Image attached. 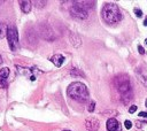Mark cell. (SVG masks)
<instances>
[{
  "label": "cell",
  "mask_w": 147,
  "mask_h": 131,
  "mask_svg": "<svg viewBox=\"0 0 147 131\" xmlns=\"http://www.w3.org/2000/svg\"><path fill=\"white\" fill-rule=\"evenodd\" d=\"M133 12H134V14H136L138 17H141V16H142V12H141L139 8H134Z\"/></svg>",
  "instance_id": "18"
},
{
  "label": "cell",
  "mask_w": 147,
  "mask_h": 131,
  "mask_svg": "<svg viewBox=\"0 0 147 131\" xmlns=\"http://www.w3.org/2000/svg\"><path fill=\"white\" fill-rule=\"evenodd\" d=\"M70 41H71V44L75 46V47H78V46H81V44H82V39H81V37L77 35V33H70Z\"/></svg>",
  "instance_id": "11"
},
{
  "label": "cell",
  "mask_w": 147,
  "mask_h": 131,
  "mask_svg": "<svg viewBox=\"0 0 147 131\" xmlns=\"http://www.w3.org/2000/svg\"><path fill=\"white\" fill-rule=\"evenodd\" d=\"M9 76V68H1L0 69V77L3 78H7Z\"/></svg>",
  "instance_id": "14"
},
{
  "label": "cell",
  "mask_w": 147,
  "mask_h": 131,
  "mask_svg": "<svg viewBox=\"0 0 147 131\" xmlns=\"http://www.w3.org/2000/svg\"><path fill=\"white\" fill-rule=\"evenodd\" d=\"M144 25H145V27H147V17H146V19H145V21H144Z\"/></svg>",
  "instance_id": "24"
},
{
  "label": "cell",
  "mask_w": 147,
  "mask_h": 131,
  "mask_svg": "<svg viewBox=\"0 0 147 131\" xmlns=\"http://www.w3.org/2000/svg\"><path fill=\"white\" fill-rule=\"evenodd\" d=\"M8 86V82L6 78L0 77V89H6Z\"/></svg>",
  "instance_id": "15"
},
{
  "label": "cell",
  "mask_w": 147,
  "mask_h": 131,
  "mask_svg": "<svg viewBox=\"0 0 147 131\" xmlns=\"http://www.w3.org/2000/svg\"><path fill=\"white\" fill-rule=\"evenodd\" d=\"M70 74H71V76H74V77H77V76H80V77H85L84 73L81 72L80 69H76V68L71 69V70H70Z\"/></svg>",
  "instance_id": "13"
},
{
  "label": "cell",
  "mask_w": 147,
  "mask_h": 131,
  "mask_svg": "<svg viewBox=\"0 0 147 131\" xmlns=\"http://www.w3.org/2000/svg\"><path fill=\"white\" fill-rule=\"evenodd\" d=\"M51 61L55 64V67H61V66L63 64V62H64V56L61 55V54H55L54 56H52Z\"/></svg>",
  "instance_id": "9"
},
{
  "label": "cell",
  "mask_w": 147,
  "mask_h": 131,
  "mask_svg": "<svg viewBox=\"0 0 147 131\" xmlns=\"http://www.w3.org/2000/svg\"><path fill=\"white\" fill-rule=\"evenodd\" d=\"M20 6H21V11L25 14L30 13L31 12V8H32V3L31 1H28V0H23V1H20Z\"/></svg>",
  "instance_id": "8"
},
{
  "label": "cell",
  "mask_w": 147,
  "mask_h": 131,
  "mask_svg": "<svg viewBox=\"0 0 147 131\" xmlns=\"http://www.w3.org/2000/svg\"><path fill=\"white\" fill-rule=\"evenodd\" d=\"M102 19L108 24H115L122 20V14L120 8L115 4H106L101 11Z\"/></svg>",
  "instance_id": "3"
},
{
  "label": "cell",
  "mask_w": 147,
  "mask_h": 131,
  "mask_svg": "<svg viewBox=\"0 0 147 131\" xmlns=\"http://www.w3.org/2000/svg\"><path fill=\"white\" fill-rule=\"evenodd\" d=\"M85 125H86L88 131H98L99 125H100V122L97 118L91 117V118H88L85 121Z\"/></svg>",
  "instance_id": "6"
},
{
  "label": "cell",
  "mask_w": 147,
  "mask_h": 131,
  "mask_svg": "<svg viewBox=\"0 0 147 131\" xmlns=\"http://www.w3.org/2000/svg\"><path fill=\"white\" fill-rule=\"evenodd\" d=\"M114 84H115V88L117 89V91L121 96L122 102L128 104L129 101H131V99L133 97V92H132V86H131L129 76L124 75V74L117 75L114 78Z\"/></svg>",
  "instance_id": "1"
},
{
  "label": "cell",
  "mask_w": 147,
  "mask_h": 131,
  "mask_svg": "<svg viewBox=\"0 0 147 131\" xmlns=\"http://www.w3.org/2000/svg\"><path fill=\"white\" fill-rule=\"evenodd\" d=\"M70 15L77 20H85V19H88L89 13L82 5L78 4V1H75L70 8Z\"/></svg>",
  "instance_id": "5"
},
{
  "label": "cell",
  "mask_w": 147,
  "mask_h": 131,
  "mask_svg": "<svg viewBox=\"0 0 147 131\" xmlns=\"http://www.w3.org/2000/svg\"><path fill=\"white\" fill-rule=\"evenodd\" d=\"M67 94L69 98L80 104H84L89 100V90L85 84L81 82H74L67 89Z\"/></svg>",
  "instance_id": "2"
},
{
  "label": "cell",
  "mask_w": 147,
  "mask_h": 131,
  "mask_svg": "<svg viewBox=\"0 0 147 131\" xmlns=\"http://www.w3.org/2000/svg\"><path fill=\"white\" fill-rule=\"evenodd\" d=\"M7 31H8V27L5 23H0V39H3L7 36Z\"/></svg>",
  "instance_id": "12"
},
{
  "label": "cell",
  "mask_w": 147,
  "mask_h": 131,
  "mask_svg": "<svg viewBox=\"0 0 147 131\" xmlns=\"http://www.w3.org/2000/svg\"><path fill=\"white\" fill-rule=\"evenodd\" d=\"M106 126H107L108 131H121L122 130V126H121L120 122L116 118H109L107 121Z\"/></svg>",
  "instance_id": "7"
},
{
  "label": "cell",
  "mask_w": 147,
  "mask_h": 131,
  "mask_svg": "<svg viewBox=\"0 0 147 131\" xmlns=\"http://www.w3.org/2000/svg\"><path fill=\"white\" fill-rule=\"evenodd\" d=\"M137 108H138V107H137L136 105H133V106H131V107L129 108V113H131V114H133V113H134V112L137 110Z\"/></svg>",
  "instance_id": "20"
},
{
  "label": "cell",
  "mask_w": 147,
  "mask_h": 131,
  "mask_svg": "<svg viewBox=\"0 0 147 131\" xmlns=\"http://www.w3.org/2000/svg\"><path fill=\"white\" fill-rule=\"evenodd\" d=\"M138 51H139V53H140V54H142V55H144V54H146L145 48H144L141 45H139V46H138Z\"/></svg>",
  "instance_id": "21"
},
{
  "label": "cell",
  "mask_w": 147,
  "mask_h": 131,
  "mask_svg": "<svg viewBox=\"0 0 147 131\" xmlns=\"http://www.w3.org/2000/svg\"><path fill=\"white\" fill-rule=\"evenodd\" d=\"M7 39H8V46L13 52H16L20 48V41H19V33L15 27H9L7 31Z\"/></svg>",
  "instance_id": "4"
},
{
  "label": "cell",
  "mask_w": 147,
  "mask_h": 131,
  "mask_svg": "<svg viewBox=\"0 0 147 131\" xmlns=\"http://www.w3.org/2000/svg\"><path fill=\"white\" fill-rule=\"evenodd\" d=\"M139 116L140 117H144V118H147V112H140L139 113Z\"/></svg>",
  "instance_id": "23"
},
{
  "label": "cell",
  "mask_w": 147,
  "mask_h": 131,
  "mask_svg": "<svg viewBox=\"0 0 147 131\" xmlns=\"http://www.w3.org/2000/svg\"><path fill=\"white\" fill-rule=\"evenodd\" d=\"M136 76L138 77V80H139L140 83H142L145 86H147V75L145 74L144 70L137 69V70H136Z\"/></svg>",
  "instance_id": "10"
},
{
  "label": "cell",
  "mask_w": 147,
  "mask_h": 131,
  "mask_svg": "<svg viewBox=\"0 0 147 131\" xmlns=\"http://www.w3.org/2000/svg\"><path fill=\"white\" fill-rule=\"evenodd\" d=\"M33 4L36 5V7H38V8H43L44 6H46V1H39V0H37V1H33Z\"/></svg>",
  "instance_id": "16"
},
{
  "label": "cell",
  "mask_w": 147,
  "mask_h": 131,
  "mask_svg": "<svg viewBox=\"0 0 147 131\" xmlns=\"http://www.w3.org/2000/svg\"><path fill=\"white\" fill-rule=\"evenodd\" d=\"M124 126H125L126 129H131V128H132V123H131L129 120H126V121L124 122Z\"/></svg>",
  "instance_id": "19"
},
{
  "label": "cell",
  "mask_w": 147,
  "mask_h": 131,
  "mask_svg": "<svg viewBox=\"0 0 147 131\" xmlns=\"http://www.w3.org/2000/svg\"><path fill=\"white\" fill-rule=\"evenodd\" d=\"M146 123L145 122H140V121H136V125H137V128H141L142 125H145Z\"/></svg>",
  "instance_id": "22"
},
{
  "label": "cell",
  "mask_w": 147,
  "mask_h": 131,
  "mask_svg": "<svg viewBox=\"0 0 147 131\" xmlns=\"http://www.w3.org/2000/svg\"><path fill=\"white\" fill-rule=\"evenodd\" d=\"M3 62V57H1V55H0V63Z\"/></svg>",
  "instance_id": "25"
},
{
  "label": "cell",
  "mask_w": 147,
  "mask_h": 131,
  "mask_svg": "<svg viewBox=\"0 0 147 131\" xmlns=\"http://www.w3.org/2000/svg\"><path fill=\"white\" fill-rule=\"evenodd\" d=\"M145 106L147 107V99H146V101H145Z\"/></svg>",
  "instance_id": "26"
},
{
  "label": "cell",
  "mask_w": 147,
  "mask_h": 131,
  "mask_svg": "<svg viewBox=\"0 0 147 131\" xmlns=\"http://www.w3.org/2000/svg\"><path fill=\"white\" fill-rule=\"evenodd\" d=\"M145 43H146V45H147V38H146V39H145Z\"/></svg>",
  "instance_id": "27"
},
{
  "label": "cell",
  "mask_w": 147,
  "mask_h": 131,
  "mask_svg": "<svg viewBox=\"0 0 147 131\" xmlns=\"http://www.w3.org/2000/svg\"><path fill=\"white\" fill-rule=\"evenodd\" d=\"M94 108H96V102H94V101H91L90 105H89V107H88V110H89L90 113H92V112L94 110Z\"/></svg>",
  "instance_id": "17"
},
{
  "label": "cell",
  "mask_w": 147,
  "mask_h": 131,
  "mask_svg": "<svg viewBox=\"0 0 147 131\" xmlns=\"http://www.w3.org/2000/svg\"><path fill=\"white\" fill-rule=\"evenodd\" d=\"M63 131H70V130H63Z\"/></svg>",
  "instance_id": "28"
}]
</instances>
